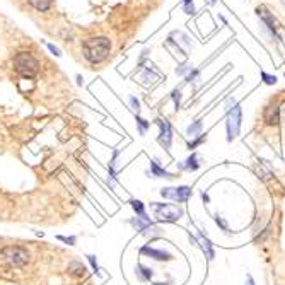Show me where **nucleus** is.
Masks as SVG:
<instances>
[{
  "label": "nucleus",
  "mask_w": 285,
  "mask_h": 285,
  "mask_svg": "<svg viewBox=\"0 0 285 285\" xmlns=\"http://www.w3.org/2000/svg\"><path fill=\"white\" fill-rule=\"evenodd\" d=\"M157 72L152 68L150 65L149 67H142V70L139 73V82L142 86H150V84H154V82L157 81Z\"/></svg>",
  "instance_id": "9b49d317"
},
{
  "label": "nucleus",
  "mask_w": 285,
  "mask_h": 285,
  "mask_svg": "<svg viewBox=\"0 0 285 285\" xmlns=\"http://www.w3.org/2000/svg\"><path fill=\"white\" fill-rule=\"evenodd\" d=\"M201 198H203L205 203H209V195L207 193H201Z\"/></svg>",
  "instance_id": "473e14b6"
},
{
  "label": "nucleus",
  "mask_w": 285,
  "mask_h": 285,
  "mask_svg": "<svg viewBox=\"0 0 285 285\" xmlns=\"http://www.w3.org/2000/svg\"><path fill=\"white\" fill-rule=\"evenodd\" d=\"M14 70L24 79H33L39 70V62L31 55V53L21 51L14 57Z\"/></svg>",
  "instance_id": "f03ea898"
},
{
  "label": "nucleus",
  "mask_w": 285,
  "mask_h": 285,
  "mask_svg": "<svg viewBox=\"0 0 285 285\" xmlns=\"http://www.w3.org/2000/svg\"><path fill=\"white\" fill-rule=\"evenodd\" d=\"M161 196L162 198H168L173 201H178V203H183L190 198L191 188L190 186H168V188H161Z\"/></svg>",
  "instance_id": "423d86ee"
},
{
  "label": "nucleus",
  "mask_w": 285,
  "mask_h": 285,
  "mask_svg": "<svg viewBox=\"0 0 285 285\" xmlns=\"http://www.w3.org/2000/svg\"><path fill=\"white\" fill-rule=\"evenodd\" d=\"M45 45H46V48H48V50H50L51 53H53V55H55V57H62V51H60V48H57L55 45H51V43H45Z\"/></svg>",
  "instance_id": "bb28decb"
},
{
  "label": "nucleus",
  "mask_w": 285,
  "mask_h": 285,
  "mask_svg": "<svg viewBox=\"0 0 285 285\" xmlns=\"http://www.w3.org/2000/svg\"><path fill=\"white\" fill-rule=\"evenodd\" d=\"M193 70V65H191L190 62H183V63H179L178 67H176V73H178V75H188V73Z\"/></svg>",
  "instance_id": "aec40b11"
},
{
  "label": "nucleus",
  "mask_w": 285,
  "mask_h": 285,
  "mask_svg": "<svg viewBox=\"0 0 285 285\" xmlns=\"http://www.w3.org/2000/svg\"><path fill=\"white\" fill-rule=\"evenodd\" d=\"M137 277H139L140 280H144V282H147V280H150L152 278V270L150 268H147L144 267V265H137Z\"/></svg>",
  "instance_id": "f3484780"
},
{
  "label": "nucleus",
  "mask_w": 285,
  "mask_h": 285,
  "mask_svg": "<svg viewBox=\"0 0 285 285\" xmlns=\"http://www.w3.org/2000/svg\"><path fill=\"white\" fill-rule=\"evenodd\" d=\"M111 51V43L110 39L105 36L89 38L82 43V55L87 62L91 63H101L105 62L108 55Z\"/></svg>",
  "instance_id": "f257e3e1"
},
{
  "label": "nucleus",
  "mask_w": 285,
  "mask_h": 285,
  "mask_svg": "<svg viewBox=\"0 0 285 285\" xmlns=\"http://www.w3.org/2000/svg\"><path fill=\"white\" fill-rule=\"evenodd\" d=\"M130 105H132V110H134V111H137V113H139V110H140V105H139V101H137L135 99V97H130Z\"/></svg>",
  "instance_id": "c756f323"
},
{
  "label": "nucleus",
  "mask_w": 285,
  "mask_h": 285,
  "mask_svg": "<svg viewBox=\"0 0 285 285\" xmlns=\"http://www.w3.org/2000/svg\"><path fill=\"white\" fill-rule=\"evenodd\" d=\"M214 220H215V224H217L219 227L224 230V232H229V230H230V229H229V224H227V220H225L224 217H220L219 214H215V215H214Z\"/></svg>",
  "instance_id": "4be33fe9"
},
{
  "label": "nucleus",
  "mask_w": 285,
  "mask_h": 285,
  "mask_svg": "<svg viewBox=\"0 0 285 285\" xmlns=\"http://www.w3.org/2000/svg\"><path fill=\"white\" fill-rule=\"evenodd\" d=\"M150 173L154 178H174V174H171L166 169H162L156 161H150Z\"/></svg>",
  "instance_id": "4468645a"
},
{
  "label": "nucleus",
  "mask_w": 285,
  "mask_h": 285,
  "mask_svg": "<svg viewBox=\"0 0 285 285\" xmlns=\"http://www.w3.org/2000/svg\"><path fill=\"white\" fill-rule=\"evenodd\" d=\"M130 205H132V209L135 210L137 217H147L145 207H144V203H142L140 200H130Z\"/></svg>",
  "instance_id": "a211bd4d"
},
{
  "label": "nucleus",
  "mask_w": 285,
  "mask_h": 285,
  "mask_svg": "<svg viewBox=\"0 0 285 285\" xmlns=\"http://www.w3.org/2000/svg\"><path fill=\"white\" fill-rule=\"evenodd\" d=\"M140 253L142 254H147V256H150V258H154V260H157V262H168V260H173V254L162 251V249H156V248H152V246H144V248L140 249Z\"/></svg>",
  "instance_id": "9d476101"
},
{
  "label": "nucleus",
  "mask_w": 285,
  "mask_h": 285,
  "mask_svg": "<svg viewBox=\"0 0 285 285\" xmlns=\"http://www.w3.org/2000/svg\"><path fill=\"white\" fill-rule=\"evenodd\" d=\"M154 215L159 222H176L181 219L183 210L178 205H169V203H154Z\"/></svg>",
  "instance_id": "39448f33"
},
{
  "label": "nucleus",
  "mask_w": 285,
  "mask_h": 285,
  "mask_svg": "<svg viewBox=\"0 0 285 285\" xmlns=\"http://www.w3.org/2000/svg\"><path fill=\"white\" fill-rule=\"evenodd\" d=\"M248 285H256V283H254V278L251 277V275H248Z\"/></svg>",
  "instance_id": "2f4dec72"
},
{
  "label": "nucleus",
  "mask_w": 285,
  "mask_h": 285,
  "mask_svg": "<svg viewBox=\"0 0 285 285\" xmlns=\"http://www.w3.org/2000/svg\"><path fill=\"white\" fill-rule=\"evenodd\" d=\"M29 260L28 249L21 246H6L0 249V263L11 268H19L22 265H26Z\"/></svg>",
  "instance_id": "7ed1b4c3"
},
{
  "label": "nucleus",
  "mask_w": 285,
  "mask_h": 285,
  "mask_svg": "<svg viewBox=\"0 0 285 285\" xmlns=\"http://www.w3.org/2000/svg\"><path fill=\"white\" fill-rule=\"evenodd\" d=\"M260 75H262L263 82H265L267 86H275V84H277V77H275V75H268L267 72H262Z\"/></svg>",
  "instance_id": "b1692460"
},
{
  "label": "nucleus",
  "mask_w": 285,
  "mask_h": 285,
  "mask_svg": "<svg viewBox=\"0 0 285 285\" xmlns=\"http://www.w3.org/2000/svg\"><path fill=\"white\" fill-rule=\"evenodd\" d=\"M256 14H258V17H262L263 24L270 29V33L275 34V36L278 38V22H277V19L273 17V14L270 12L265 6H260V7L256 9ZM278 39H280V38H278Z\"/></svg>",
  "instance_id": "6e6552de"
},
{
  "label": "nucleus",
  "mask_w": 285,
  "mask_h": 285,
  "mask_svg": "<svg viewBox=\"0 0 285 285\" xmlns=\"http://www.w3.org/2000/svg\"><path fill=\"white\" fill-rule=\"evenodd\" d=\"M156 123H157V126H159V137H157V142H159L164 149H169L171 144H173V128H171V123L168 120H162V118H157Z\"/></svg>",
  "instance_id": "0eeeda50"
},
{
  "label": "nucleus",
  "mask_w": 285,
  "mask_h": 285,
  "mask_svg": "<svg viewBox=\"0 0 285 285\" xmlns=\"http://www.w3.org/2000/svg\"><path fill=\"white\" fill-rule=\"evenodd\" d=\"M58 239L63 241V243H67V244H70V246H72V244H75V243H77V239H75V238H65V236H58Z\"/></svg>",
  "instance_id": "c85d7f7f"
},
{
  "label": "nucleus",
  "mask_w": 285,
  "mask_h": 285,
  "mask_svg": "<svg viewBox=\"0 0 285 285\" xmlns=\"http://www.w3.org/2000/svg\"><path fill=\"white\" fill-rule=\"evenodd\" d=\"M263 121L268 126H277L280 123V106L278 105H268L263 110Z\"/></svg>",
  "instance_id": "1a4fd4ad"
},
{
  "label": "nucleus",
  "mask_w": 285,
  "mask_h": 285,
  "mask_svg": "<svg viewBox=\"0 0 285 285\" xmlns=\"http://www.w3.org/2000/svg\"><path fill=\"white\" fill-rule=\"evenodd\" d=\"M241 121H243V111L241 106L236 102L227 110V121H225V130H227V142H232L239 135Z\"/></svg>",
  "instance_id": "20e7f679"
},
{
  "label": "nucleus",
  "mask_w": 285,
  "mask_h": 285,
  "mask_svg": "<svg viewBox=\"0 0 285 285\" xmlns=\"http://www.w3.org/2000/svg\"><path fill=\"white\" fill-rule=\"evenodd\" d=\"M135 120H137V125H139V132H140V135H145L147 134V130L150 128V123L147 120H144V118H140V116H135Z\"/></svg>",
  "instance_id": "412c9836"
},
{
  "label": "nucleus",
  "mask_w": 285,
  "mask_h": 285,
  "mask_svg": "<svg viewBox=\"0 0 285 285\" xmlns=\"http://www.w3.org/2000/svg\"><path fill=\"white\" fill-rule=\"evenodd\" d=\"M183 11L185 14H188V16H195V4H193V0H183Z\"/></svg>",
  "instance_id": "5701e85b"
},
{
  "label": "nucleus",
  "mask_w": 285,
  "mask_h": 285,
  "mask_svg": "<svg viewBox=\"0 0 285 285\" xmlns=\"http://www.w3.org/2000/svg\"><path fill=\"white\" fill-rule=\"evenodd\" d=\"M198 75H200V72L195 70V68H193V70H191V72L188 73V75H186V81H188V82H195L196 79H198Z\"/></svg>",
  "instance_id": "cd10ccee"
},
{
  "label": "nucleus",
  "mask_w": 285,
  "mask_h": 285,
  "mask_svg": "<svg viewBox=\"0 0 285 285\" xmlns=\"http://www.w3.org/2000/svg\"><path fill=\"white\" fill-rule=\"evenodd\" d=\"M68 272H70V275H73V277H82V275L86 273V268L82 267L81 263H72L70 267H68Z\"/></svg>",
  "instance_id": "6ab92c4d"
},
{
  "label": "nucleus",
  "mask_w": 285,
  "mask_h": 285,
  "mask_svg": "<svg viewBox=\"0 0 285 285\" xmlns=\"http://www.w3.org/2000/svg\"><path fill=\"white\" fill-rule=\"evenodd\" d=\"M198 236H200L201 241H196L195 238H193V239L200 244V248L203 249V253L207 254V258H209V260H214V258H215V251H214V246H212V243H210V239H209L203 232H201V230H198Z\"/></svg>",
  "instance_id": "f8f14e48"
},
{
  "label": "nucleus",
  "mask_w": 285,
  "mask_h": 285,
  "mask_svg": "<svg viewBox=\"0 0 285 285\" xmlns=\"http://www.w3.org/2000/svg\"><path fill=\"white\" fill-rule=\"evenodd\" d=\"M28 4L39 12H46L51 7V0H28Z\"/></svg>",
  "instance_id": "2eb2a0df"
},
{
  "label": "nucleus",
  "mask_w": 285,
  "mask_h": 285,
  "mask_svg": "<svg viewBox=\"0 0 285 285\" xmlns=\"http://www.w3.org/2000/svg\"><path fill=\"white\" fill-rule=\"evenodd\" d=\"M201 128H203V123H201V120H196L193 121L190 126H188V130H186V134H188V137H200L201 135Z\"/></svg>",
  "instance_id": "dca6fc26"
},
{
  "label": "nucleus",
  "mask_w": 285,
  "mask_h": 285,
  "mask_svg": "<svg viewBox=\"0 0 285 285\" xmlns=\"http://www.w3.org/2000/svg\"><path fill=\"white\" fill-rule=\"evenodd\" d=\"M171 97H173V101H174V108H176V111H178L179 108H181V91H179V89H174V91H173V94H171Z\"/></svg>",
  "instance_id": "393cba45"
},
{
  "label": "nucleus",
  "mask_w": 285,
  "mask_h": 285,
  "mask_svg": "<svg viewBox=\"0 0 285 285\" xmlns=\"http://www.w3.org/2000/svg\"><path fill=\"white\" fill-rule=\"evenodd\" d=\"M200 156L196 154V152H193L188 159L185 161V164H181V169H186V171H196L200 169Z\"/></svg>",
  "instance_id": "ddd939ff"
},
{
  "label": "nucleus",
  "mask_w": 285,
  "mask_h": 285,
  "mask_svg": "<svg viewBox=\"0 0 285 285\" xmlns=\"http://www.w3.org/2000/svg\"><path fill=\"white\" fill-rule=\"evenodd\" d=\"M205 139H207V135L201 134V135L198 137V139H195L193 142H190V144H188V149H195V147H198L200 144H203Z\"/></svg>",
  "instance_id": "a878e982"
},
{
  "label": "nucleus",
  "mask_w": 285,
  "mask_h": 285,
  "mask_svg": "<svg viewBox=\"0 0 285 285\" xmlns=\"http://www.w3.org/2000/svg\"><path fill=\"white\" fill-rule=\"evenodd\" d=\"M87 260H89V263L92 265V268H94V272H99V267H97L96 256H87Z\"/></svg>",
  "instance_id": "7c9ffc66"
}]
</instances>
